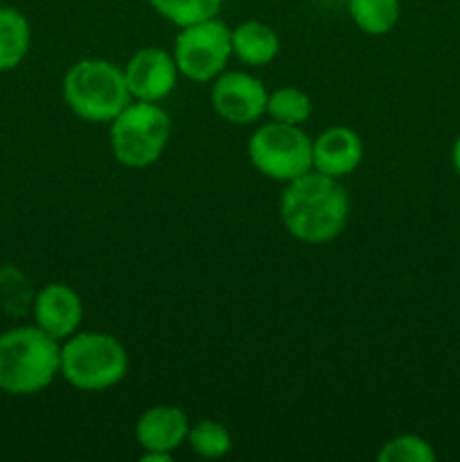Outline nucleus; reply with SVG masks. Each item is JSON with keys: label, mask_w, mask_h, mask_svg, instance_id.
<instances>
[{"label": "nucleus", "mask_w": 460, "mask_h": 462, "mask_svg": "<svg viewBox=\"0 0 460 462\" xmlns=\"http://www.w3.org/2000/svg\"><path fill=\"white\" fill-rule=\"evenodd\" d=\"M280 221L293 239L320 246L345 230L350 194L341 179L311 170L284 185L280 194Z\"/></svg>", "instance_id": "obj_1"}, {"label": "nucleus", "mask_w": 460, "mask_h": 462, "mask_svg": "<svg viewBox=\"0 0 460 462\" xmlns=\"http://www.w3.org/2000/svg\"><path fill=\"white\" fill-rule=\"evenodd\" d=\"M61 377V341L36 325L0 334V393L30 397Z\"/></svg>", "instance_id": "obj_2"}, {"label": "nucleus", "mask_w": 460, "mask_h": 462, "mask_svg": "<svg viewBox=\"0 0 460 462\" xmlns=\"http://www.w3.org/2000/svg\"><path fill=\"white\" fill-rule=\"evenodd\" d=\"M66 106L79 120L108 125L126 104H131L124 70L108 59H79L66 70L61 81Z\"/></svg>", "instance_id": "obj_3"}, {"label": "nucleus", "mask_w": 460, "mask_h": 462, "mask_svg": "<svg viewBox=\"0 0 460 462\" xmlns=\"http://www.w3.org/2000/svg\"><path fill=\"white\" fill-rule=\"evenodd\" d=\"M129 373V352L106 332H77L61 341V377L84 393L117 386Z\"/></svg>", "instance_id": "obj_4"}, {"label": "nucleus", "mask_w": 460, "mask_h": 462, "mask_svg": "<svg viewBox=\"0 0 460 462\" xmlns=\"http://www.w3.org/2000/svg\"><path fill=\"white\" fill-rule=\"evenodd\" d=\"M170 138L171 117L156 102L133 99L108 122L113 158L129 170L156 165L165 153Z\"/></svg>", "instance_id": "obj_5"}, {"label": "nucleus", "mask_w": 460, "mask_h": 462, "mask_svg": "<svg viewBox=\"0 0 460 462\" xmlns=\"http://www.w3.org/2000/svg\"><path fill=\"white\" fill-rule=\"evenodd\" d=\"M248 161L264 179L287 185L314 170L311 138L302 126L269 120L248 138Z\"/></svg>", "instance_id": "obj_6"}, {"label": "nucleus", "mask_w": 460, "mask_h": 462, "mask_svg": "<svg viewBox=\"0 0 460 462\" xmlns=\"http://www.w3.org/2000/svg\"><path fill=\"white\" fill-rule=\"evenodd\" d=\"M230 32L219 16L179 27L171 54L180 77L194 84H212L233 57Z\"/></svg>", "instance_id": "obj_7"}, {"label": "nucleus", "mask_w": 460, "mask_h": 462, "mask_svg": "<svg viewBox=\"0 0 460 462\" xmlns=\"http://www.w3.org/2000/svg\"><path fill=\"white\" fill-rule=\"evenodd\" d=\"M266 102L269 90L264 81L248 70H224L212 81V111L228 125H255L266 116Z\"/></svg>", "instance_id": "obj_8"}, {"label": "nucleus", "mask_w": 460, "mask_h": 462, "mask_svg": "<svg viewBox=\"0 0 460 462\" xmlns=\"http://www.w3.org/2000/svg\"><path fill=\"white\" fill-rule=\"evenodd\" d=\"M122 70H124L131 99H138V102L161 104L162 99L174 93L180 77L174 54L170 50L156 48V45H149V48L131 54Z\"/></svg>", "instance_id": "obj_9"}, {"label": "nucleus", "mask_w": 460, "mask_h": 462, "mask_svg": "<svg viewBox=\"0 0 460 462\" xmlns=\"http://www.w3.org/2000/svg\"><path fill=\"white\" fill-rule=\"evenodd\" d=\"M32 316L36 328L57 341L79 332L84 320V300L66 282H50L32 300Z\"/></svg>", "instance_id": "obj_10"}, {"label": "nucleus", "mask_w": 460, "mask_h": 462, "mask_svg": "<svg viewBox=\"0 0 460 462\" xmlns=\"http://www.w3.org/2000/svg\"><path fill=\"white\" fill-rule=\"evenodd\" d=\"M363 161V140L350 126H327L311 138V165L320 174L345 179Z\"/></svg>", "instance_id": "obj_11"}, {"label": "nucleus", "mask_w": 460, "mask_h": 462, "mask_svg": "<svg viewBox=\"0 0 460 462\" xmlns=\"http://www.w3.org/2000/svg\"><path fill=\"white\" fill-rule=\"evenodd\" d=\"M189 418L183 409L171 404L149 406L135 422V442L143 451L171 454L185 445L189 433Z\"/></svg>", "instance_id": "obj_12"}, {"label": "nucleus", "mask_w": 460, "mask_h": 462, "mask_svg": "<svg viewBox=\"0 0 460 462\" xmlns=\"http://www.w3.org/2000/svg\"><path fill=\"white\" fill-rule=\"evenodd\" d=\"M233 57L244 66H269L280 54V36L262 21H244L233 27Z\"/></svg>", "instance_id": "obj_13"}, {"label": "nucleus", "mask_w": 460, "mask_h": 462, "mask_svg": "<svg viewBox=\"0 0 460 462\" xmlns=\"http://www.w3.org/2000/svg\"><path fill=\"white\" fill-rule=\"evenodd\" d=\"M32 27L18 9L0 5V72H9L23 63L30 52Z\"/></svg>", "instance_id": "obj_14"}, {"label": "nucleus", "mask_w": 460, "mask_h": 462, "mask_svg": "<svg viewBox=\"0 0 460 462\" xmlns=\"http://www.w3.org/2000/svg\"><path fill=\"white\" fill-rule=\"evenodd\" d=\"M347 14L356 30L368 36H383L400 21V0H345Z\"/></svg>", "instance_id": "obj_15"}, {"label": "nucleus", "mask_w": 460, "mask_h": 462, "mask_svg": "<svg viewBox=\"0 0 460 462\" xmlns=\"http://www.w3.org/2000/svg\"><path fill=\"white\" fill-rule=\"evenodd\" d=\"M311 111H314L311 97L296 86H282V88H275L269 93L266 116L273 122L302 126L311 117Z\"/></svg>", "instance_id": "obj_16"}, {"label": "nucleus", "mask_w": 460, "mask_h": 462, "mask_svg": "<svg viewBox=\"0 0 460 462\" xmlns=\"http://www.w3.org/2000/svg\"><path fill=\"white\" fill-rule=\"evenodd\" d=\"M185 445L194 451L197 456L207 460H219L233 449V436H230L228 427L216 420H198V422L189 424V433Z\"/></svg>", "instance_id": "obj_17"}, {"label": "nucleus", "mask_w": 460, "mask_h": 462, "mask_svg": "<svg viewBox=\"0 0 460 462\" xmlns=\"http://www.w3.org/2000/svg\"><path fill=\"white\" fill-rule=\"evenodd\" d=\"M149 5L171 25L185 27L219 16L224 0H149Z\"/></svg>", "instance_id": "obj_18"}, {"label": "nucleus", "mask_w": 460, "mask_h": 462, "mask_svg": "<svg viewBox=\"0 0 460 462\" xmlns=\"http://www.w3.org/2000/svg\"><path fill=\"white\" fill-rule=\"evenodd\" d=\"M436 458L437 456L431 442L415 433H401V436L391 438L377 454L379 462H433Z\"/></svg>", "instance_id": "obj_19"}, {"label": "nucleus", "mask_w": 460, "mask_h": 462, "mask_svg": "<svg viewBox=\"0 0 460 462\" xmlns=\"http://www.w3.org/2000/svg\"><path fill=\"white\" fill-rule=\"evenodd\" d=\"M140 460L143 462H170L171 454H162V451H143V454H140Z\"/></svg>", "instance_id": "obj_20"}, {"label": "nucleus", "mask_w": 460, "mask_h": 462, "mask_svg": "<svg viewBox=\"0 0 460 462\" xmlns=\"http://www.w3.org/2000/svg\"><path fill=\"white\" fill-rule=\"evenodd\" d=\"M451 165H454V171L460 179V134L458 138L454 140V147H451Z\"/></svg>", "instance_id": "obj_21"}, {"label": "nucleus", "mask_w": 460, "mask_h": 462, "mask_svg": "<svg viewBox=\"0 0 460 462\" xmlns=\"http://www.w3.org/2000/svg\"><path fill=\"white\" fill-rule=\"evenodd\" d=\"M323 3H327V5H334V3H345V0H323Z\"/></svg>", "instance_id": "obj_22"}, {"label": "nucleus", "mask_w": 460, "mask_h": 462, "mask_svg": "<svg viewBox=\"0 0 460 462\" xmlns=\"http://www.w3.org/2000/svg\"><path fill=\"white\" fill-rule=\"evenodd\" d=\"M0 3H3V0H0Z\"/></svg>", "instance_id": "obj_23"}]
</instances>
